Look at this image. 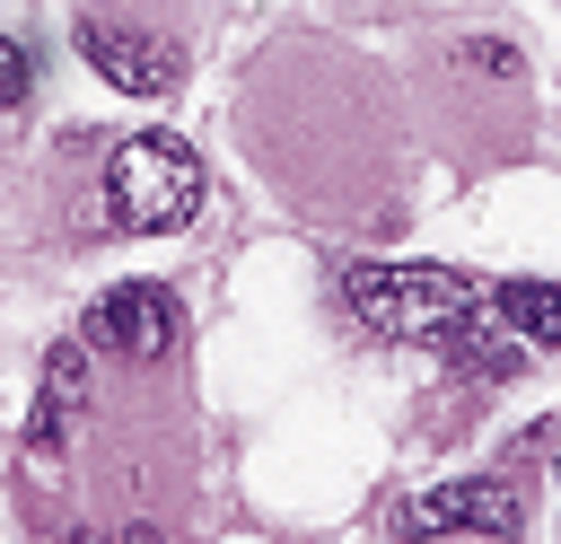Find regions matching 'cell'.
<instances>
[{
  "instance_id": "obj_2",
  "label": "cell",
  "mask_w": 561,
  "mask_h": 544,
  "mask_svg": "<svg viewBox=\"0 0 561 544\" xmlns=\"http://www.w3.org/2000/svg\"><path fill=\"white\" fill-rule=\"evenodd\" d=\"M105 211H114V228H131V237L184 228V219L202 211V158H193L175 132L123 140V149L105 158Z\"/></svg>"
},
{
  "instance_id": "obj_5",
  "label": "cell",
  "mask_w": 561,
  "mask_h": 544,
  "mask_svg": "<svg viewBox=\"0 0 561 544\" xmlns=\"http://www.w3.org/2000/svg\"><path fill=\"white\" fill-rule=\"evenodd\" d=\"M79 53H88V70H96L105 88H123V97H175V88H184V53H175L167 35L88 18V26H79Z\"/></svg>"
},
{
  "instance_id": "obj_1",
  "label": "cell",
  "mask_w": 561,
  "mask_h": 544,
  "mask_svg": "<svg viewBox=\"0 0 561 544\" xmlns=\"http://www.w3.org/2000/svg\"><path fill=\"white\" fill-rule=\"evenodd\" d=\"M342 298H351V316L368 333H394V342H447L482 307V290L465 272H447V263H351Z\"/></svg>"
},
{
  "instance_id": "obj_8",
  "label": "cell",
  "mask_w": 561,
  "mask_h": 544,
  "mask_svg": "<svg viewBox=\"0 0 561 544\" xmlns=\"http://www.w3.org/2000/svg\"><path fill=\"white\" fill-rule=\"evenodd\" d=\"M447 351H456V369H473V377H517V342H508V333H500L482 307H473V316L447 333Z\"/></svg>"
},
{
  "instance_id": "obj_7",
  "label": "cell",
  "mask_w": 561,
  "mask_h": 544,
  "mask_svg": "<svg viewBox=\"0 0 561 544\" xmlns=\"http://www.w3.org/2000/svg\"><path fill=\"white\" fill-rule=\"evenodd\" d=\"M491 316L517 333V342H561V281H500L491 290Z\"/></svg>"
},
{
  "instance_id": "obj_4",
  "label": "cell",
  "mask_w": 561,
  "mask_h": 544,
  "mask_svg": "<svg viewBox=\"0 0 561 544\" xmlns=\"http://www.w3.org/2000/svg\"><path fill=\"white\" fill-rule=\"evenodd\" d=\"M88 351H114V360H167L175 351V290L167 281H114L96 307H88Z\"/></svg>"
},
{
  "instance_id": "obj_9",
  "label": "cell",
  "mask_w": 561,
  "mask_h": 544,
  "mask_svg": "<svg viewBox=\"0 0 561 544\" xmlns=\"http://www.w3.org/2000/svg\"><path fill=\"white\" fill-rule=\"evenodd\" d=\"M26 79H35V61H26V44H9V35H0V114H9L18 97H26Z\"/></svg>"
},
{
  "instance_id": "obj_3",
  "label": "cell",
  "mask_w": 561,
  "mask_h": 544,
  "mask_svg": "<svg viewBox=\"0 0 561 544\" xmlns=\"http://www.w3.org/2000/svg\"><path fill=\"white\" fill-rule=\"evenodd\" d=\"M517 526H526V491H517L508 474L438 483V491H421V500L394 518V535H412V544H430V535H517Z\"/></svg>"
},
{
  "instance_id": "obj_6",
  "label": "cell",
  "mask_w": 561,
  "mask_h": 544,
  "mask_svg": "<svg viewBox=\"0 0 561 544\" xmlns=\"http://www.w3.org/2000/svg\"><path fill=\"white\" fill-rule=\"evenodd\" d=\"M79 404H88V342H53V351H44V395H35L26 447L53 456V447L70 439V421H79Z\"/></svg>"
}]
</instances>
